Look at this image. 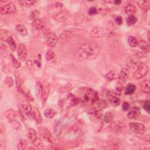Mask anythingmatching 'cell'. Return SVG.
I'll list each match as a JSON object with an SVG mask.
<instances>
[{"mask_svg":"<svg viewBox=\"0 0 150 150\" xmlns=\"http://www.w3.org/2000/svg\"><path fill=\"white\" fill-rule=\"evenodd\" d=\"M20 92L22 93L23 94V95L29 101L31 102H33L34 100L33 97H32L31 93L29 91V90H28V88H27L25 86H22Z\"/></svg>","mask_w":150,"mask_h":150,"instance_id":"25","label":"cell"},{"mask_svg":"<svg viewBox=\"0 0 150 150\" xmlns=\"http://www.w3.org/2000/svg\"><path fill=\"white\" fill-rule=\"evenodd\" d=\"M46 42L50 47H55L58 42V38L56 35L53 32H49L46 34Z\"/></svg>","mask_w":150,"mask_h":150,"instance_id":"11","label":"cell"},{"mask_svg":"<svg viewBox=\"0 0 150 150\" xmlns=\"http://www.w3.org/2000/svg\"><path fill=\"white\" fill-rule=\"evenodd\" d=\"M6 147V142L5 141H4V140H1V141H0V148L1 149L5 148Z\"/></svg>","mask_w":150,"mask_h":150,"instance_id":"53","label":"cell"},{"mask_svg":"<svg viewBox=\"0 0 150 150\" xmlns=\"http://www.w3.org/2000/svg\"><path fill=\"white\" fill-rule=\"evenodd\" d=\"M27 137L33 143L38 138L36 131L32 128L28 129L27 132Z\"/></svg>","mask_w":150,"mask_h":150,"instance_id":"26","label":"cell"},{"mask_svg":"<svg viewBox=\"0 0 150 150\" xmlns=\"http://www.w3.org/2000/svg\"><path fill=\"white\" fill-rule=\"evenodd\" d=\"M56 115V111L52 108H46L44 111L45 116L48 119L53 118Z\"/></svg>","mask_w":150,"mask_h":150,"instance_id":"33","label":"cell"},{"mask_svg":"<svg viewBox=\"0 0 150 150\" xmlns=\"http://www.w3.org/2000/svg\"><path fill=\"white\" fill-rule=\"evenodd\" d=\"M140 89L142 91L145 93H149L150 92V82L148 80H143L140 83Z\"/></svg>","mask_w":150,"mask_h":150,"instance_id":"23","label":"cell"},{"mask_svg":"<svg viewBox=\"0 0 150 150\" xmlns=\"http://www.w3.org/2000/svg\"><path fill=\"white\" fill-rule=\"evenodd\" d=\"M44 86V88H43V93H42V95L41 97V100L42 103L44 104L47 99L48 97L49 96V92H50V86L48 84H45L43 85Z\"/></svg>","mask_w":150,"mask_h":150,"instance_id":"15","label":"cell"},{"mask_svg":"<svg viewBox=\"0 0 150 150\" xmlns=\"http://www.w3.org/2000/svg\"><path fill=\"white\" fill-rule=\"evenodd\" d=\"M123 21V18H122L121 16H118L116 17V18H115V22H116V23L117 25H122Z\"/></svg>","mask_w":150,"mask_h":150,"instance_id":"51","label":"cell"},{"mask_svg":"<svg viewBox=\"0 0 150 150\" xmlns=\"http://www.w3.org/2000/svg\"><path fill=\"white\" fill-rule=\"evenodd\" d=\"M126 125L120 121H117L111 125V130L112 132L115 133H122L126 130Z\"/></svg>","mask_w":150,"mask_h":150,"instance_id":"10","label":"cell"},{"mask_svg":"<svg viewBox=\"0 0 150 150\" xmlns=\"http://www.w3.org/2000/svg\"><path fill=\"white\" fill-rule=\"evenodd\" d=\"M116 88L117 91H121V90L123 89V85L120 83L119 82V83H117V85L116 86Z\"/></svg>","mask_w":150,"mask_h":150,"instance_id":"55","label":"cell"},{"mask_svg":"<svg viewBox=\"0 0 150 150\" xmlns=\"http://www.w3.org/2000/svg\"><path fill=\"white\" fill-rule=\"evenodd\" d=\"M119 73L116 70H112L105 75V78L109 80H112L119 79Z\"/></svg>","mask_w":150,"mask_h":150,"instance_id":"22","label":"cell"},{"mask_svg":"<svg viewBox=\"0 0 150 150\" xmlns=\"http://www.w3.org/2000/svg\"><path fill=\"white\" fill-rule=\"evenodd\" d=\"M73 37V33L69 31H64L58 38V42L61 45H64L70 41Z\"/></svg>","mask_w":150,"mask_h":150,"instance_id":"9","label":"cell"},{"mask_svg":"<svg viewBox=\"0 0 150 150\" xmlns=\"http://www.w3.org/2000/svg\"><path fill=\"white\" fill-rule=\"evenodd\" d=\"M123 108V110H124V111H127L128 109H129V108H130V104L128 103V102H124L123 103V107H122Z\"/></svg>","mask_w":150,"mask_h":150,"instance_id":"52","label":"cell"},{"mask_svg":"<svg viewBox=\"0 0 150 150\" xmlns=\"http://www.w3.org/2000/svg\"><path fill=\"white\" fill-rule=\"evenodd\" d=\"M44 86L41 82L38 81L36 83V97L38 99H41L42 93H43Z\"/></svg>","mask_w":150,"mask_h":150,"instance_id":"27","label":"cell"},{"mask_svg":"<svg viewBox=\"0 0 150 150\" xmlns=\"http://www.w3.org/2000/svg\"><path fill=\"white\" fill-rule=\"evenodd\" d=\"M138 46L144 52H149L150 50V46H149V44L145 41L141 40V41H138Z\"/></svg>","mask_w":150,"mask_h":150,"instance_id":"29","label":"cell"},{"mask_svg":"<svg viewBox=\"0 0 150 150\" xmlns=\"http://www.w3.org/2000/svg\"><path fill=\"white\" fill-rule=\"evenodd\" d=\"M11 58H12V63H13V65H14V66L16 68V69H19L20 68L21 66V62L19 61L18 60H17L14 56L11 55Z\"/></svg>","mask_w":150,"mask_h":150,"instance_id":"43","label":"cell"},{"mask_svg":"<svg viewBox=\"0 0 150 150\" xmlns=\"http://www.w3.org/2000/svg\"><path fill=\"white\" fill-rule=\"evenodd\" d=\"M138 6L144 12H147L149 9V2L148 1H138L137 2Z\"/></svg>","mask_w":150,"mask_h":150,"instance_id":"28","label":"cell"},{"mask_svg":"<svg viewBox=\"0 0 150 150\" xmlns=\"http://www.w3.org/2000/svg\"><path fill=\"white\" fill-rule=\"evenodd\" d=\"M5 83L8 86V87H12L14 85V80L10 76H7L4 80Z\"/></svg>","mask_w":150,"mask_h":150,"instance_id":"46","label":"cell"},{"mask_svg":"<svg viewBox=\"0 0 150 150\" xmlns=\"http://www.w3.org/2000/svg\"><path fill=\"white\" fill-rule=\"evenodd\" d=\"M17 53L18 58L21 61H25L27 56H28V50L26 45L24 44H20L18 46Z\"/></svg>","mask_w":150,"mask_h":150,"instance_id":"6","label":"cell"},{"mask_svg":"<svg viewBox=\"0 0 150 150\" xmlns=\"http://www.w3.org/2000/svg\"><path fill=\"white\" fill-rule=\"evenodd\" d=\"M130 76V72L127 69L123 68L119 73V79L122 82H126Z\"/></svg>","mask_w":150,"mask_h":150,"instance_id":"16","label":"cell"},{"mask_svg":"<svg viewBox=\"0 0 150 150\" xmlns=\"http://www.w3.org/2000/svg\"><path fill=\"white\" fill-rule=\"evenodd\" d=\"M136 90V86L134 84H128L125 88V93L127 95H131Z\"/></svg>","mask_w":150,"mask_h":150,"instance_id":"32","label":"cell"},{"mask_svg":"<svg viewBox=\"0 0 150 150\" xmlns=\"http://www.w3.org/2000/svg\"><path fill=\"white\" fill-rule=\"evenodd\" d=\"M128 43L130 46L135 48L138 46V41L135 36H130L128 38Z\"/></svg>","mask_w":150,"mask_h":150,"instance_id":"34","label":"cell"},{"mask_svg":"<svg viewBox=\"0 0 150 150\" xmlns=\"http://www.w3.org/2000/svg\"><path fill=\"white\" fill-rule=\"evenodd\" d=\"M88 13L90 15H94L97 14L98 12H97V10L96 7H92L90 8Z\"/></svg>","mask_w":150,"mask_h":150,"instance_id":"49","label":"cell"},{"mask_svg":"<svg viewBox=\"0 0 150 150\" xmlns=\"http://www.w3.org/2000/svg\"><path fill=\"white\" fill-rule=\"evenodd\" d=\"M32 116L33 118V119L36 121V123L38 124H41L43 121L42 118L41 117V115L40 114V112L39 111V110L36 108H34V109L33 110L32 112Z\"/></svg>","mask_w":150,"mask_h":150,"instance_id":"18","label":"cell"},{"mask_svg":"<svg viewBox=\"0 0 150 150\" xmlns=\"http://www.w3.org/2000/svg\"><path fill=\"white\" fill-rule=\"evenodd\" d=\"M106 33V30L104 28L100 27H95L93 28L90 32V36L94 38H100L104 36Z\"/></svg>","mask_w":150,"mask_h":150,"instance_id":"7","label":"cell"},{"mask_svg":"<svg viewBox=\"0 0 150 150\" xmlns=\"http://www.w3.org/2000/svg\"><path fill=\"white\" fill-rule=\"evenodd\" d=\"M7 42H8V44L9 45V46H10L11 49L12 51H14V50H16V44H15V41H14V39L12 38V37H11V38H10L8 40Z\"/></svg>","mask_w":150,"mask_h":150,"instance_id":"42","label":"cell"},{"mask_svg":"<svg viewBox=\"0 0 150 150\" xmlns=\"http://www.w3.org/2000/svg\"><path fill=\"white\" fill-rule=\"evenodd\" d=\"M14 75H15V80H16V88L17 89L20 91L22 85H21V79L20 77V74L17 72H15L14 73Z\"/></svg>","mask_w":150,"mask_h":150,"instance_id":"40","label":"cell"},{"mask_svg":"<svg viewBox=\"0 0 150 150\" xmlns=\"http://www.w3.org/2000/svg\"><path fill=\"white\" fill-rule=\"evenodd\" d=\"M101 48L94 42H87L82 44L75 52V58L78 61L94 60L97 58Z\"/></svg>","mask_w":150,"mask_h":150,"instance_id":"1","label":"cell"},{"mask_svg":"<svg viewBox=\"0 0 150 150\" xmlns=\"http://www.w3.org/2000/svg\"><path fill=\"white\" fill-rule=\"evenodd\" d=\"M137 68V69L133 74V76L136 79L138 80L143 78L146 76L149 72V68L148 66L144 63H140Z\"/></svg>","mask_w":150,"mask_h":150,"instance_id":"3","label":"cell"},{"mask_svg":"<svg viewBox=\"0 0 150 150\" xmlns=\"http://www.w3.org/2000/svg\"><path fill=\"white\" fill-rule=\"evenodd\" d=\"M27 65H28V67H29V68L32 67V66H33V64H32V62L31 61H28L27 62Z\"/></svg>","mask_w":150,"mask_h":150,"instance_id":"56","label":"cell"},{"mask_svg":"<svg viewBox=\"0 0 150 150\" xmlns=\"http://www.w3.org/2000/svg\"><path fill=\"white\" fill-rule=\"evenodd\" d=\"M32 25L36 29L41 30L45 28V22L42 19L37 18L33 21Z\"/></svg>","mask_w":150,"mask_h":150,"instance_id":"17","label":"cell"},{"mask_svg":"<svg viewBox=\"0 0 150 150\" xmlns=\"http://www.w3.org/2000/svg\"><path fill=\"white\" fill-rule=\"evenodd\" d=\"M5 127L2 123H1L0 124V133L3 134V133L5 132Z\"/></svg>","mask_w":150,"mask_h":150,"instance_id":"54","label":"cell"},{"mask_svg":"<svg viewBox=\"0 0 150 150\" xmlns=\"http://www.w3.org/2000/svg\"><path fill=\"white\" fill-rule=\"evenodd\" d=\"M9 123L11 124V126L13 128L18 130V131H20L22 129V125L19 122L18 120H16V119L11 120L9 121Z\"/></svg>","mask_w":150,"mask_h":150,"instance_id":"35","label":"cell"},{"mask_svg":"<svg viewBox=\"0 0 150 150\" xmlns=\"http://www.w3.org/2000/svg\"><path fill=\"white\" fill-rule=\"evenodd\" d=\"M38 13H39V12L37 11H34L32 12V13L31 14V15H30V18L31 19V20H32L33 21L37 18H38L39 14Z\"/></svg>","mask_w":150,"mask_h":150,"instance_id":"48","label":"cell"},{"mask_svg":"<svg viewBox=\"0 0 150 150\" xmlns=\"http://www.w3.org/2000/svg\"><path fill=\"white\" fill-rule=\"evenodd\" d=\"M147 38H148V41H150V39H149V31L148 32V34H147Z\"/></svg>","mask_w":150,"mask_h":150,"instance_id":"58","label":"cell"},{"mask_svg":"<svg viewBox=\"0 0 150 150\" xmlns=\"http://www.w3.org/2000/svg\"><path fill=\"white\" fill-rule=\"evenodd\" d=\"M21 108L22 112L26 115H29L32 112V107L31 104L28 103H24L21 106Z\"/></svg>","mask_w":150,"mask_h":150,"instance_id":"30","label":"cell"},{"mask_svg":"<svg viewBox=\"0 0 150 150\" xmlns=\"http://www.w3.org/2000/svg\"><path fill=\"white\" fill-rule=\"evenodd\" d=\"M99 99L97 93L92 89L87 90L84 96V101L87 103L92 104L96 102Z\"/></svg>","mask_w":150,"mask_h":150,"instance_id":"4","label":"cell"},{"mask_svg":"<svg viewBox=\"0 0 150 150\" xmlns=\"http://www.w3.org/2000/svg\"><path fill=\"white\" fill-rule=\"evenodd\" d=\"M11 37H12V33L10 31L7 29H1V32H0V38H1V40L2 41L7 42Z\"/></svg>","mask_w":150,"mask_h":150,"instance_id":"20","label":"cell"},{"mask_svg":"<svg viewBox=\"0 0 150 150\" xmlns=\"http://www.w3.org/2000/svg\"><path fill=\"white\" fill-rule=\"evenodd\" d=\"M149 103H150V102L149 100H147V101H145L144 103V105H143V107L144 108V110L145 111H147V112H149V110H150V106H149Z\"/></svg>","mask_w":150,"mask_h":150,"instance_id":"50","label":"cell"},{"mask_svg":"<svg viewBox=\"0 0 150 150\" xmlns=\"http://www.w3.org/2000/svg\"><path fill=\"white\" fill-rule=\"evenodd\" d=\"M39 130V133L40 135L46 141L50 142H53V137L52 136L51 133L50 132V131L46 127H40L38 128Z\"/></svg>","mask_w":150,"mask_h":150,"instance_id":"13","label":"cell"},{"mask_svg":"<svg viewBox=\"0 0 150 150\" xmlns=\"http://www.w3.org/2000/svg\"><path fill=\"white\" fill-rule=\"evenodd\" d=\"M15 29L19 34L23 37L26 36L28 35L27 29L23 25H21V24L17 25L15 27Z\"/></svg>","mask_w":150,"mask_h":150,"instance_id":"24","label":"cell"},{"mask_svg":"<svg viewBox=\"0 0 150 150\" xmlns=\"http://www.w3.org/2000/svg\"><path fill=\"white\" fill-rule=\"evenodd\" d=\"M4 116L8 120V121L15 119L16 117L17 114L16 111L13 109H8L4 112Z\"/></svg>","mask_w":150,"mask_h":150,"instance_id":"21","label":"cell"},{"mask_svg":"<svg viewBox=\"0 0 150 150\" xmlns=\"http://www.w3.org/2000/svg\"><path fill=\"white\" fill-rule=\"evenodd\" d=\"M1 55L2 56V57H4V58H6L7 56L6 46L3 44H1Z\"/></svg>","mask_w":150,"mask_h":150,"instance_id":"47","label":"cell"},{"mask_svg":"<svg viewBox=\"0 0 150 150\" xmlns=\"http://www.w3.org/2000/svg\"><path fill=\"white\" fill-rule=\"evenodd\" d=\"M103 120L106 123H111L113 120V115L110 111L107 112L103 116Z\"/></svg>","mask_w":150,"mask_h":150,"instance_id":"38","label":"cell"},{"mask_svg":"<svg viewBox=\"0 0 150 150\" xmlns=\"http://www.w3.org/2000/svg\"><path fill=\"white\" fill-rule=\"evenodd\" d=\"M129 126L134 133L138 134H143L146 131V127L144 124L140 123H131Z\"/></svg>","mask_w":150,"mask_h":150,"instance_id":"5","label":"cell"},{"mask_svg":"<svg viewBox=\"0 0 150 150\" xmlns=\"http://www.w3.org/2000/svg\"><path fill=\"white\" fill-rule=\"evenodd\" d=\"M97 105L100 109H105L108 107V103L103 99H99L97 102Z\"/></svg>","mask_w":150,"mask_h":150,"instance_id":"41","label":"cell"},{"mask_svg":"<svg viewBox=\"0 0 150 150\" xmlns=\"http://www.w3.org/2000/svg\"><path fill=\"white\" fill-rule=\"evenodd\" d=\"M141 113L140 109L137 107H133L129 111L127 117L130 119H134L138 117Z\"/></svg>","mask_w":150,"mask_h":150,"instance_id":"14","label":"cell"},{"mask_svg":"<svg viewBox=\"0 0 150 150\" xmlns=\"http://www.w3.org/2000/svg\"><path fill=\"white\" fill-rule=\"evenodd\" d=\"M21 5L25 6V7H30L35 3V1H19Z\"/></svg>","mask_w":150,"mask_h":150,"instance_id":"44","label":"cell"},{"mask_svg":"<svg viewBox=\"0 0 150 150\" xmlns=\"http://www.w3.org/2000/svg\"><path fill=\"white\" fill-rule=\"evenodd\" d=\"M16 11V7L15 5L12 3H7L6 5H4L1 7V15H10L14 14Z\"/></svg>","mask_w":150,"mask_h":150,"instance_id":"8","label":"cell"},{"mask_svg":"<svg viewBox=\"0 0 150 150\" xmlns=\"http://www.w3.org/2000/svg\"><path fill=\"white\" fill-rule=\"evenodd\" d=\"M137 22V18L134 15L129 16L127 19V24L128 26H133Z\"/></svg>","mask_w":150,"mask_h":150,"instance_id":"39","label":"cell"},{"mask_svg":"<svg viewBox=\"0 0 150 150\" xmlns=\"http://www.w3.org/2000/svg\"><path fill=\"white\" fill-rule=\"evenodd\" d=\"M125 12L129 16L133 15L137 12V8L134 5H128L125 8Z\"/></svg>","mask_w":150,"mask_h":150,"instance_id":"31","label":"cell"},{"mask_svg":"<svg viewBox=\"0 0 150 150\" xmlns=\"http://www.w3.org/2000/svg\"><path fill=\"white\" fill-rule=\"evenodd\" d=\"M113 3L116 4V5H120L121 3V1H119V0H116V1H114Z\"/></svg>","mask_w":150,"mask_h":150,"instance_id":"57","label":"cell"},{"mask_svg":"<svg viewBox=\"0 0 150 150\" xmlns=\"http://www.w3.org/2000/svg\"><path fill=\"white\" fill-rule=\"evenodd\" d=\"M70 16V12L67 10H62L56 14L54 16V19L58 22H63L68 20Z\"/></svg>","mask_w":150,"mask_h":150,"instance_id":"12","label":"cell"},{"mask_svg":"<svg viewBox=\"0 0 150 150\" xmlns=\"http://www.w3.org/2000/svg\"><path fill=\"white\" fill-rule=\"evenodd\" d=\"M27 141L24 139H20L17 144V149L19 150L25 149L27 147Z\"/></svg>","mask_w":150,"mask_h":150,"instance_id":"36","label":"cell"},{"mask_svg":"<svg viewBox=\"0 0 150 150\" xmlns=\"http://www.w3.org/2000/svg\"><path fill=\"white\" fill-rule=\"evenodd\" d=\"M142 58V54L137 53L131 55L126 59V65L130 69H134L141 63L140 59Z\"/></svg>","mask_w":150,"mask_h":150,"instance_id":"2","label":"cell"},{"mask_svg":"<svg viewBox=\"0 0 150 150\" xmlns=\"http://www.w3.org/2000/svg\"><path fill=\"white\" fill-rule=\"evenodd\" d=\"M55 56V53L53 51L49 50L45 54V59L47 61H50Z\"/></svg>","mask_w":150,"mask_h":150,"instance_id":"45","label":"cell"},{"mask_svg":"<svg viewBox=\"0 0 150 150\" xmlns=\"http://www.w3.org/2000/svg\"><path fill=\"white\" fill-rule=\"evenodd\" d=\"M97 12H100L103 15H107L109 13L110 10L107 6H106L104 4H103L102 3H97Z\"/></svg>","mask_w":150,"mask_h":150,"instance_id":"19","label":"cell"},{"mask_svg":"<svg viewBox=\"0 0 150 150\" xmlns=\"http://www.w3.org/2000/svg\"><path fill=\"white\" fill-rule=\"evenodd\" d=\"M109 101H110V103L111 104V105L115 106V107L119 106L120 104V102H121L120 99L115 96H111L109 98Z\"/></svg>","mask_w":150,"mask_h":150,"instance_id":"37","label":"cell"}]
</instances>
